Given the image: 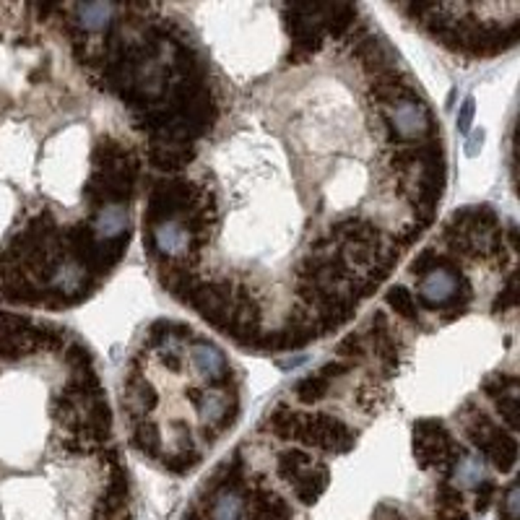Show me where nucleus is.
I'll list each match as a JSON object with an SVG mask.
<instances>
[{
    "label": "nucleus",
    "instance_id": "nucleus-1",
    "mask_svg": "<svg viewBox=\"0 0 520 520\" xmlns=\"http://www.w3.org/2000/svg\"><path fill=\"white\" fill-rule=\"evenodd\" d=\"M216 107L138 232L166 295L213 333L284 354L346 328L432 232L440 115L354 3L188 6Z\"/></svg>",
    "mask_w": 520,
    "mask_h": 520
},
{
    "label": "nucleus",
    "instance_id": "nucleus-2",
    "mask_svg": "<svg viewBox=\"0 0 520 520\" xmlns=\"http://www.w3.org/2000/svg\"><path fill=\"white\" fill-rule=\"evenodd\" d=\"M242 391V370L219 341L180 320H156L122 375L130 442L169 474H190L237 424Z\"/></svg>",
    "mask_w": 520,
    "mask_h": 520
},
{
    "label": "nucleus",
    "instance_id": "nucleus-3",
    "mask_svg": "<svg viewBox=\"0 0 520 520\" xmlns=\"http://www.w3.org/2000/svg\"><path fill=\"white\" fill-rule=\"evenodd\" d=\"M419 34L466 60L497 58L518 42V3H396Z\"/></svg>",
    "mask_w": 520,
    "mask_h": 520
},
{
    "label": "nucleus",
    "instance_id": "nucleus-4",
    "mask_svg": "<svg viewBox=\"0 0 520 520\" xmlns=\"http://www.w3.org/2000/svg\"><path fill=\"white\" fill-rule=\"evenodd\" d=\"M518 482H510L507 484L505 494L499 499V513L505 520H518Z\"/></svg>",
    "mask_w": 520,
    "mask_h": 520
},
{
    "label": "nucleus",
    "instance_id": "nucleus-5",
    "mask_svg": "<svg viewBox=\"0 0 520 520\" xmlns=\"http://www.w3.org/2000/svg\"><path fill=\"white\" fill-rule=\"evenodd\" d=\"M6 245H8V232H6ZM6 245H3V253H6ZM0 258H3V255H0Z\"/></svg>",
    "mask_w": 520,
    "mask_h": 520
}]
</instances>
